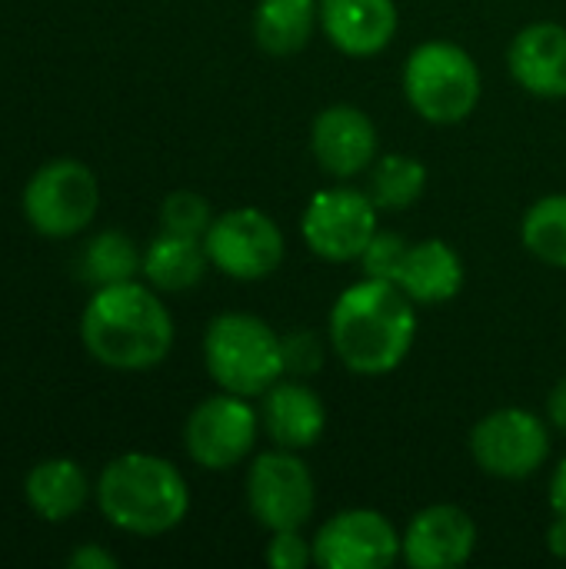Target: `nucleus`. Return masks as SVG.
Masks as SVG:
<instances>
[{"label": "nucleus", "mask_w": 566, "mask_h": 569, "mask_svg": "<svg viewBox=\"0 0 566 569\" xmlns=\"http://www.w3.org/2000/svg\"><path fill=\"white\" fill-rule=\"evenodd\" d=\"M417 337L414 300L390 280H360L347 287L330 310V343L340 363L360 377L397 370Z\"/></svg>", "instance_id": "nucleus-1"}, {"label": "nucleus", "mask_w": 566, "mask_h": 569, "mask_svg": "<svg viewBox=\"0 0 566 569\" xmlns=\"http://www.w3.org/2000/svg\"><path fill=\"white\" fill-rule=\"evenodd\" d=\"M80 340L87 353L110 370H150L163 363L173 347V320L150 287L123 280L97 287L87 300Z\"/></svg>", "instance_id": "nucleus-2"}, {"label": "nucleus", "mask_w": 566, "mask_h": 569, "mask_svg": "<svg viewBox=\"0 0 566 569\" xmlns=\"http://www.w3.org/2000/svg\"><path fill=\"white\" fill-rule=\"evenodd\" d=\"M97 503L107 523L133 537H160L183 523L190 490L183 473L153 453H123L97 480Z\"/></svg>", "instance_id": "nucleus-3"}, {"label": "nucleus", "mask_w": 566, "mask_h": 569, "mask_svg": "<svg viewBox=\"0 0 566 569\" xmlns=\"http://www.w3.org/2000/svg\"><path fill=\"white\" fill-rule=\"evenodd\" d=\"M203 363L227 393L264 397L284 380V337L254 313H220L203 337Z\"/></svg>", "instance_id": "nucleus-4"}, {"label": "nucleus", "mask_w": 566, "mask_h": 569, "mask_svg": "<svg viewBox=\"0 0 566 569\" xmlns=\"http://www.w3.org/2000/svg\"><path fill=\"white\" fill-rule=\"evenodd\" d=\"M480 67L464 47L450 40H427L410 50L404 67V93L424 120H467L480 103Z\"/></svg>", "instance_id": "nucleus-5"}, {"label": "nucleus", "mask_w": 566, "mask_h": 569, "mask_svg": "<svg viewBox=\"0 0 566 569\" xmlns=\"http://www.w3.org/2000/svg\"><path fill=\"white\" fill-rule=\"evenodd\" d=\"M100 207V183L80 160L60 157L43 163L23 187L27 223L50 240L73 237L90 227Z\"/></svg>", "instance_id": "nucleus-6"}, {"label": "nucleus", "mask_w": 566, "mask_h": 569, "mask_svg": "<svg viewBox=\"0 0 566 569\" xmlns=\"http://www.w3.org/2000/svg\"><path fill=\"white\" fill-rule=\"evenodd\" d=\"M203 247L220 273L244 283L270 277L287 250L277 220L257 207H237L214 217L210 230L203 233Z\"/></svg>", "instance_id": "nucleus-7"}, {"label": "nucleus", "mask_w": 566, "mask_h": 569, "mask_svg": "<svg viewBox=\"0 0 566 569\" xmlns=\"http://www.w3.org/2000/svg\"><path fill=\"white\" fill-rule=\"evenodd\" d=\"M247 507L254 520L270 530H300L317 507V490L307 463L297 450H274L260 453L247 473Z\"/></svg>", "instance_id": "nucleus-8"}, {"label": "nucleus", "mask_w": 566, "mask_h": 569, "mask_svg": "<svg viewBox=\"0 0 566 569\" xmlns=\"http://www.w3.org/2000/svg\"><path fill=\"white\" fill-rule=\"evenodd\" d=\"M470 453L484 473L500 480H524L547 463L550 433L537 413L520 407H504L487 413L474 427Z\"/></svg>", "instance_id": "nucleus-9"}, {"label": "nucleus", "mask_w": 566, "mask_h": 569, "mask_svg": "<svg viewBox=\"0 0 566 569\" xmlns=\"http://www.w3.org/2000/svg\"><path fill=\"white\" fill-rule=\"evenodd\" d=\"M300 230L317 257L330 263L360 260L377 233V203L370 200V193L350 187L320 190L310 197Z\"/></svg>", "instance_id": "nucleus-10"}, {"label": "nucleus", "mask_w": 566, "mask_h": 569, "mask_svg": "<svg viewBox=\"0 0 566 569\" xmlns=\"http://www.w3.org/2000/svg\"><path fill=\"white\" fill-rule=\"evenodd\" d=\"M240 393L207 397L183 427V443L193 463L203 470H234L257 443L260 413Z\"/></svg>", "instance_id": "nucleus-11"}, {"label": "nucleus", "mask_w": 566, "mask_h": 569, "mask_svg": "<svg viewBox=\"0 0 566 569\" xmlns=\"http://www.w3.org/2000/svg\"><path fill=\"white\" fill-rule=\"evenodd\" d=\"M404 557V537L380 510H340L314 537V563L327 569H387Z\"/></svg>", "instance_id": "nucleus-12"}, {"label": "nucleus", "mask_w": 566, "mask_h": 569, "mask_svg": "<svg viewBox=\"0 0 566 569\" xmlns=\"http://www.w3.org/2000/svg\"><path fill=\"white\" fill-rule=\"evenodd\" d=\"M477 550V523L454 503L420 510L404 533V560L414 569L464 567Z\"/></svg>", "instance_id": "nucleus-13"}, {"label": "nucleus", "mask_w": 566, "mask_h": 569, "mask_svg": "<svg viewBox=\"0 0 566 569\" xmlns=\"http://www.w3.org/2000/svg\"><path fill=\"white\" fill-rule=\"evenodd\" d=\"M377 143L380 137H377L374 120L360 107H350V103L320 110L310 130V147H314L317 163L340 180L370 170L377 160Z\"/></svg>", "instance_id": "nucleus-14"}, {"label": "nucleus", "mask_w": 566, "mask_h": 569, "mask_svg": "<svg viewBox=\"0 0 566 569\" xmlns=\"http://www.w3.org/2000/svg\"><path fill=\"white\" fill-rule=\"evenodd\" d=\"M320 23L327 40L347 57H374L390 47L397 33L394 0H320Z\"/></svg>", "instance_id": "nucleus-15"}, {"label": "nucleus", "mask_w": 566, "mask_h": 569, "mask_svg": "<svg viewBox=\"0 0 566 569\" xmlns=\"http://www.w3.org/2000/svg\"><path fill=\"white\" fill-rule=\"evenodd\" d=\"M514 80L547 100L566 97V27L560 23H530L524 27L507 53Z\"/></svg>", "instance_id": "nucleus-16"}, {"label": "nucleus", "mask_w": 566, "mask_h": 569, "mask_svg": "<svg viewBox=\"0 0 566 569\" xmlns=\"http://www.w3.org/2000/svg\"><path fill=\"white\" fill-rule=\"evenodd\" d=\"M260 423L284 450H307L324 437L327 427V407L324 400L297 380H277L264 393Z\"/></svg>", "instance_id": "nucleus-17"}, {"label": "nucleus", "mask_w": 566, "mask_h": 569, "mask_svg": "<svg viewBox=\"0 0 566 569\" xmlns=\"http://www.w3.org/2000/svg\"><path fill=\"white\" fill-rule=\"evenodd\" d=\"M397 287L424 307L447 303L464 287V263L447 240H420L407 247Z\"/></svg>", "instance_id": "nucleus-18"}, {"label": "nucleus", "mask_w": 566, "mask_h": 569, "mask_svg": "<svg viewBox=\"0 0 566 569\" xmlns=\"http://www.w3.org/2000/svg\"><path fill=\"white\" fill-rule=\"evenodd\" d=\"M87 493H90V483H87L83 470L67 457L37 463L23 483V497H27L30 510L47 523H63V520L77 517L87 503Z\"/></svg>", "instance_id": "nucleus-19"}, {"label": "nucleus", "mask_w": 566, "mask_h": 569, "mask_svg": "<svg viewBox=\"0 0 566 569\" xmlns=\"http://www.w3.org/2000/svg\"><path fill=\"white\" fill-rule=\"evenodd\" d=\"M210 267L207 247L200 237H183V233H160L147 250H143V277L150 280L153 290L180 293L190 290L203 280Z\"/></svg>", "instance_id": "nucleus-20"}, {"label": "nucleus", "mask_w": 566, "mask_h": 569, "mask_svg": "<svg viewBox=\"0 0 566 569\" xmlns=\"http://www.w3.org/2000/svg\"><path fill=\"white\" fill-rule=\"evenodd\" d=\"M320 23V0H260L254 13V37L264 53L290 57L304 50Z\"/></svg>", "instance_id": "nucleus-21"}, {"label": "nucleus", "mask_w": 566, "mask_h": 569, "mask_svg": "<svg viewBox=\"0 0 566 569\" xmlns=\"http://www.w3.org/2000/svg\"><path fill=\"white\" fill-rule=\"evenodd\" d=\"M427 190V167L407 153L377 157L370 167V200L377 210H407Z\"/></svg>", "instance_id": "nucleus-22"}, {"label": "nucleus", "mask_w": 566, "mask_h": 569, "mask_svg": "<svg viewBox=\"0 0 566 569\" xmlns=\"http://www.w3.org/2000/svg\"><path fill=\"white\" fill-rule=\"evenodd\" d=\"M520 237L537 260L550 267H566V193L540 197L524 213Z\"/></svg>", "instance_id": "nucleus-23"}, {"label": "nucleus", "mask_w": 566, "mask_h": 569, "mask_svg": "<svg viewBox=\"0 0 566 569\" xmlns=\"http://www.w3.org/2000/svg\"><path fill=\"white\" fill-rule=\"evenodd\" d=\"M140 267H143V257L137 253L133 240L123 237V233H117V230L97 233L87 243V250H83V273L97 287H110V283L133 280Z\"/></svg>", "instance_id": "nucleus-24"}, {"label": "nucleus", "mask_w": 566, "mask_h": 569, "mask_svg": "<svg viewBox=\"0 0 566 569\" xmlns=\"http://www.w3.org/2000/svg\"><path fill=\"white\" fill-rule=\"evenodd\" d=\"M160 223L167 233H183V237H200L210 230L214 223V213H210V203L193 193V190H173L163 207H160Z\"/></svg>", "instance_id": "nucleus-25"}, {"label": "nucleus", "mask_w": 566, "mask_h": 569, "mask_svg": "<svg viewBox=\"0 0 566 569\" xmlns=\"http://www.w3.org/2000/svg\"><path fill=\"white\" fill-rule=\"evenodd\" d=\"M407 240L397 237V233H374V240L367 243L360 263H364V273L374 277V280H390L397 283L400 277V267H404V257H407Z\"/></svg>", "instance_id": "nucleus-26"}, {"label": "nucleus", "mask_w": 566, "mask_h": 569, "mask_svg": "<svg viewBox=\"0 0 566 569\" xmlns=\"http://www.w3.org/2000/svg\"><path fill=\"white\" fill-rule=\"evenodd\" d=\"M320 363H324V347H320L317 333L297 330V333L284 337V367H287V373L310 377V373L320 370Z\"/></svg>", "instance_id": "nucleus-27"}, {"label": "nucleus", "mask_w": 566, "mask_h": 569, "mask_svg": "<svg viewBox=\"0 0 566 569\" xmlns=\"http://www.w3.org/2000/svg\"><path fill=\"white\" fill-rule=\"evenodd\" d=\"M267 563L274 569H304L314 563V543L300 537V530H280L274 533L267 547Z\"/></svg>", "instance_id": "nucleus-28"}, {"label": "nucleus", "mask_w": 566, "mask_h": 569, "mask_svg": "<svg viewBox=\"0 0 566 569\" xmlns=\"http://www.w3.org/2000/svg\"><path fill=\"white\" fill-rule=\"evenodd\" d=\"M67 563H70L73 569H113L117 567V557H110L107 550H100V547L87 543V547L73 550V553L67 557Z\"/></svg>", "instance_id": "nucleus-29"}, {"label": "nucleus", "mask_w": 566, "mask_h": 569, "mask_svg": "<svg viewBox=\"0 0 566 569\" xmlns=\"http://www.w3.org/2000/svg\"><path fill=\"white\" fill-rule=\"evenodd\" d=\"M547 413H550V420L566 430V377L564 380H557V387L550 390V400H547Z\"/></svg>", "instance_id": "nucleus-30"}, {"label": "nucleus", "mask_w": 566, "mask_h": 569, "mask_svg": "<svg viewBox=\"0 0 566 569\" xmlns=\"http://www.w3.org/2000/svg\"><path fill=\"white\" fill-rule=\"evenodd\" d=\"M550 507L554 513H566V457L557 463L554 480H550Z\"/></svg>", "instance_id": "nucleus-31"}, {"label": "nucleus", "mask_w": 566, "mask_h": 569, "mask_svg": "<svg viewBox=\"0 0 566 569\" xmlns=\"http://www.w3.org/2000/svg\"><path fill=\"white\" fill-rule=\"evenodd\" d=\"M547 547L554 557H564L566 560V513H557V520L550 523L547 530Z\"/></svg>", "instance_id": "nucleus-32"}]
</instances>
